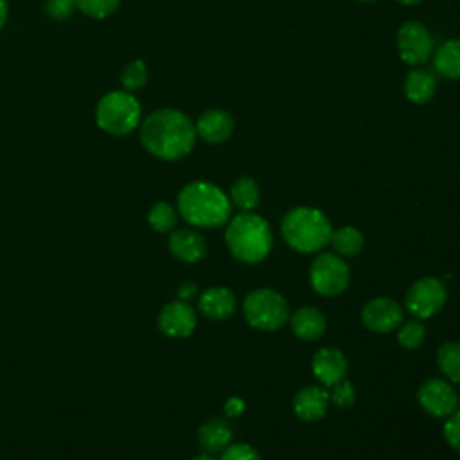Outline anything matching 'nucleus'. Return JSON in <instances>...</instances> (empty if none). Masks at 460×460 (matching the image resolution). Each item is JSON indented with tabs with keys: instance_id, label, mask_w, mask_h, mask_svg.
I'll list each match as a JSON object with an SVG mask.
<instances>
[{
	"instance_id": "obj_1",
	"label": "nucleus",
	"mask_w": 460,
	"mask_h": 460,
	"mask_svg": "<svg viewBox=\"0 0 460 460\" xmlns=\"http://www.w3.org/2000/svg\"><path fill=\"white\" fill-rule=\"evenodd\" d=\"M196 128L178 110H158L140 124V142L156 158L178 160L189 155L196 142Z\"/></svg>"
},
{
	"instance_id": "obj_2",
	"label": "nucleus",
	"mask_w": 460,
	"mask_h": 460,
	"mask_svg": "<svg viewBox=\"0 0 460 460\" xmlns=\"http://www.w3.org/2000/svg\"><path fill=\"white\" fill-rule=\"evenodd\" d=\"M180 216L194 228H217L230 219V198L214 183L198 180L187 183L176 199Z\"/></svg>"
},
{
	"instance_id": "obj_3",
	"label": "nucleus",
	"mask_w": 460,
	"mask_h": 460,
	"mask_svg": "<svg viewBox=\"0 0 460 460\" xmlns=\"http://www.w3.org/2000/svg\"><path fill=\"white\" fill-rule=\"evenodd\" d=\"M225 243L234 259L244 264H257L271 252L273 235L264 217L253 212H241L226 225Z\"/></svg>"
},
{
	"instance_id": "obj_4",
	"label": "nucleus",
	"mask_w": 460,
	"mask_h": 460,
	"mask_svg": "<svg viewBox=\"0 0 460 460\" xmlns=\"http://www.w3.org/2000/svg\"><path fill=\"white\" fill-rule=\"evenodd\" d=\"M332 226L329 217L314 207H295L280 223L284 243L298 253H314L329 244Z\"/></svg>"
},
{
	"instance_id": "obj_5",
	"label": "nucleus",
	"mask_w": 460,
	"mask_h": 460,
	"mask_svg": "<svg viewBox=\"0 0 460 460\" xmlns=\"http://www.w3.org/2000/svg\"><path fill=\"white\" fill-rule=\"evenodd\" d=\"M140 104L128 90H115L106 93L95 108L97 126L115 137L131 133L140 124Z\"/></svg>"
},
{
	"instance_id": "obj_6",
	"label": "nucleus",
	"mask_w": 460,
	"mask_h": 460,
	"mask_svg": "<svg viewBox=\"0 0 460 460\" xmlns=\"http://www.w3.org/2000/svg\"><path fill=\"white\" fill-rule=\"evenodd\" d=\"M243 314L253 329L277 331L289 320L288 300L275 289L259 288L243 300Z\"/></svg>"
},
{
	"instance_id": "obj_7",
	"label": "nucleus",
	"mask_w": 460,
	"mask_h": 460,
	"mask_svg": "<svg viewBox=\"0 0 460 460\" xmlns=\"http://www.w3.org/2000/svg\"><path fill=\"white\" fill-rule=\"evenodd\" d=\"M350 280V270L343 257L334 252H322L309 266V284L322 296L341 295Z\"/></svg>"
},
{
	"instance_id": "obj_8",
	"label": "nucleus",
	"mask_w": 460,
	"mask_h": 460,
	"mask_svg": "<svg viewBox=\"0 0 460 460\" xmlns=\"http://www.w3.org/2000/svg\"><path fill=\"white\" fill-rule=\"evenodd\" d=\"M447 300V289L437 277L417 279L406 291L404 307L419 320L437 314Z\"/></svg>"
},
{
	"instance_id": "obj_9",
	"label": "nucleus",
	"mask_w": 460,
	"mask_h": 460,
	"mask_svg": "<svg viewBox=\"0 0 460 460\" xmlns=\"http://www.w3.org/2000/svg\"><path fill=\"white\" fill-rule=\"evenodd\" d=\"M417 401L426 413L442 419L458 410V395L449 381L431 377L417 390Z\"/></svg>"
},
{
	"instance_id": "obj_10",
	"label": "nucleus",
	"mask_w": 460,
	"mask_h": 460,
	"mask_svg": "<svg viewBox=\"0 0 460 460\" xmlns=\"http://www.w3.org/2000/svg\"><path fill=\"white\" fill-rule=\"evenodd\" d=\"M397 50L404 63L420 65L433 54V38L419 22H406L397 32Z\"/></svg>"
},
{
	"instance_id": "obj_11",
	"label": "nucleus",
	"mask_w": 460,
	"mask_h": 460,
	"mask_svg": "<svg viewBox=\"0 0 460 460\" xmlns=\"http://www.w3.org/2000/svg\"><path fill=\"white\" fill-rule=\"evenodd\" d=\"M402 307L390 296L370 298L361 309V323L379 334L395 331L402 323Z\"/></svg>"
},
{
	"instance_id": "obj_12",
	"label": "nucleus",
	"mask_w": 460,
	"mask_h": 460,
	"mask_svg": "<svg viewBox=\"0 0 460 460\" xmlns=\"http://www.w3.org/2000/svg\"><path fill=\"white\" fill-rule=\"evenodd\" d=\"M198 323L196 311L189 302L172 300L167 302L158 313V327L167 338L181 340L189 338Z\"/></svg>"
},
{
	"instance_id": "obj_13",
	"label": "nucleus",
	"mask_w": 460,
	"mask_h": 460,
	"mask_svg": "<svg viewBox=\"0 0 460 460\" xmlns=\"http://www.w3.org/2000/svg\"><path fill=\"white\" fill-rule=\"evenodd\" d=\"M311 368L314 377L322 386L331 388L347 376V358L340 349L322 347L314 352L311 359Z\"/></svg>"
},
{
	"instance_id": "obj_14",
	"label": "nucleus",
	"mask_w": 460,
	"mask_h": 460,
	"mask_svg": "<svg viewBox=\"0 0 460 460\" xmlns=\"http://www.w3.org/2000/svg\"><path fill=\"white\" fill-rule=\"evenodd\" d=\"M329 404H331V397L325 386L309 385L296 392L293 399V413L302 422H316L325 417Z\"/></svg>"
},
{
	"instance_id": "obj_15",
	"label": "nucleus",
	"mask_w": 460,
	"mask_h": 460,
	"mask_svg": "<svg viewBox=\"0 0 460 460\" xmlns=\"http://www.w3.org/2000/svg\"><path fill=\"white\" fill-rule=\"evenodd\" d=\"M169 252L181 262H198L207 255V241L194 228H176L167 239Z\"/></svg>"
},
{
	"instance_id": "obj_16",
	"label": "nucleus",
	"mask_w": 460,
	"mask_h": 460,
	"mask_svg": "<svg viewBox=\"0 0 460 460\" xmlns=\"http://www.w3.org/2000/svg\"><path fill=\"white\" fill-rule=\"evenodd\" d=\"M237 300L232 289L223 286H214L205 289L198 296V309L199 313L214 322H221L230 318L235 313Z\"/></svg>"
},
{
	"instance_id": "obj_17",
	"label": "nucleus",
	"mask_w": 460,
	"mask_h": 460,
	"mask_svg": "<svg viewBox=\"0 0 460 460\" xmlns=\"http://www.w3.org/2000/svg\"><path fill=\"white\" fill-rule=\"evenodd\" d=\"M288 322L291 325L293 334L302 341H314L327 329L325 314L314 305L298 307L293 314H289Z\"/></svg>"
},
{
	"instance_id": "obj_18",
	"label": "nucleus",
	"mask_w": 460,
	"mask_h": 460,
	"mask_svg": "<svg viewBox=\"0 0 460 460\" xmlns=\"http://www.w3.org/2000/svg\"><path fill=\"white\" fill-rule=\"evenodd\" d=\"M196 135L208 144L225 142L234 131V119L228 111L210 110L205 111L196 122Z\"/></svg>"
},
{
	"instance_id": "obj_19",
	"label": "nucleus",
	"mask_w": 460,
	"mask_h": 460,
	"mask_svg": "<svg viewBox=\"0 0 460 460\" xmlns=\"http://www.w3.org/2000/svg\"><path fill=\"white\" fill-rule=\"evenodd\" d=\"M234 438V429L228 420L214 417L205 420L198 429V444L207 455L221 453Z\"/></svg>"
},
{
	"instance_id": "obj_20",
	"label": "nucleus",
	"mask_w": 460,
	"mask_h": 460,
	"mask_svg": "<svg viewBox=\"0 0 460 460\" xmlns=\"http://www.w3.org/2000/svg\"><path fill=\"white\" fill-rule=\"evenodd\" d=\"M435 77L428 70H413L404 79V93L415 104L428 102L435 93Z\"/></svg>"
},
{
	"instance_id": "obj_21",
	"label": "nucleus",
	"mask_w": 460,
	"mask_h": 460,
	"mask_svg": "<svg viewBox=\"0 0 460 460\" xmlns=\"http://www.w3.org/2000/svg\"><path fill=\"white\" fill-rule=\"evenodd\" d=\"M230 203L241 212H253L261 201V189L253 178H237L230 187Z\"/></svg>"
},
{
	"instance_id": "obj_22",
	"label": "nucleus",
	"mask_w": 460,
	"mask_h": 460,
	"mask_svg": "<svg viewBox=\"0 0 460 460\" xmlns=\"http://www.w3.org/2000/svg\"><path fill=\"white\" fill-rule=\"evenodd\" d=\"M435 70L447 79H460V40H449L438 47L433 58Z\"/></svg>"
},
{
	"instance_id": "obj_23",
	"label": "nucleus",
	"mask_w": 460,
	"mask_h": 460,
	"mask_svg": "<svg viewBox=\"0 0 460 460\" xmlns=\"http://www.w3.org/2000/svg\"><path fill=\"white\" fill-rule=\"evenodd\" d=\"M329 243H331L332 252L336 255H340V257H356L365 246V237L354 226H341L338 230H332Z\"/></svg>"
},
{
	"instance_id": "obj_24",
	"label": "nucleus",
	"mask_w": 460,
	"mask_h": 460,
	"mask_svg": "<svg viewBox=\"0 0 460 460\" xmlns=\"http://www.w3.org/2000/svg\"><path fill=\"white\" fill-rule=\"evenodd\" d=\"M437 365L444 377L460 385V341H446L437 350Z\"/></svg>"
},
{
	"instance_id": "obj_25",
	"label": "nucleus",
	"mask_w": 460,
	"mask_h": 460,
	"mask_svg": "<svg viewBox=\"0 0 460 460\" xmlns=\"http://www.w3.org/2000/svg\"><path fill=\"white\" fill-rule=\"evenodd\" d=\"M147 223L153 230H156L160 234L172 232L178 223V212L167 201H158L149 208Z\"/></svg>"
},
{
	"instance_id": "obj_26",
	"label": "nucleus",
	"mask_w": 460,
	"mask_h": 460,
	"mask_svg": "<svg viewBox=\"0 0 460 460\" xmlns=\"http://www.w3.org/2000/svg\"><path fill=\"white\" fill-rule=\"evenodd\" d=\"M426 340V327L419 318L406 320L397 327V343L406 350L419 349Z\"/></svg>"
},
{
	"instance_id": "obj_27",
	"label": "nucleus",
	"mask_w": 460,
	"mask_h": 460,
	"mask_svg": "<svg viewBox=\"0 0 460 460\" xmlns=\"http://www.w3.org/2000/svg\"><path fill=\"white\" fill-rule=\"evenodd\" d=\"M120 83L128 92L138 90L147 83V66L142 59L131 61L120 74Z\"/></svg>"
},
{
	"instance_id": "obj_28",
	"label": "nucleus",
	"mask_w": 460,
	"mask_h": 460,
	"mask_svg": "<svg viewBox=\"0 0 460 460\" xmlns=\"http://www.w3.org/2000/svg\"><path fill=\"white\" fill-rule=\"evenodd\" d=\"M74 4L92 18H106L119 7L120 0H74Z\"/></svg>"
},
{
	"instance_id": "obj_29",
	"label": "nucleus",
	"mask_w": 460,
	"mask_h": 460,
	"mask_svg": "<svg viewBox=\"0 0 460 460\" xmlns=\"http://www.w3.org/2000/svg\"><path fill=\"white\" fill-rule=\"evenodd\" d=\"M332 390L329 392V397H331V402L340 408V410H347L349 406L354 404L356 401V388L352 386V383L345 377L341 379L340 383H336L334 386H331Z\"/></svg>"
},
{
	"instance_id": "obj_30",
	"label": "nucleus",
	"mask_w": 460,
	"mask_h": 460,
	"mask_svg": "<svg viewBox=\"0 0 460 460\" xmlns=\"http://www.w3.org/2000/svg\"><path fill=\"white\" fill-rule=\"evenodd\" d=\"M219 460H261V455L253 446L246 442H235V444H228L221 451Z\"/></svg>"
},
{
	"instance_id": "obj_31",
	"label": "nucleus",
	"mask_w": 460,
	"mask_h": 460,
	"mask_svg": "<svg viewBox=\"0 0 460 460\" xmlns=\"http://www.w3.org/2000/svg\"><path fill=\"white\" fill-rule=\"evenodd\" d=\"M444 438L446 442L460 453V410H455L451 415H447L444 422Z\"/></svg>"
},
{
	"instance_id": "obj_32",
	"label": "nucleus",
	"mask_w": 460,
	"mask_h": 460,
	"mask_svg": "<svg viewBox=\"0 0 460 460\" xmlns=\"http://www.w3.org/2000/svg\"><path fill=\"white\" fill-rule=\"evenodd\" d=\"M75 4L74 0H47L45 13L52 20H66L74 13Z\"/></svg>"
},
{
	"instance_id": "obj_33",
	"label": "nucleus",
	"mask_w": 460,
	"mask_h": 460,
	"mask_svg": "<svg viewBox=\"0 0 460 460\" xmlns=\"http://www.w3.org/2000/svg\"><path fill=\"white\" fill-rule=\"evenodd\" d=\"M196 296H198V286L192 280H183L178 286V300L189 302V300H192Z\"/></svg>"
},
{
	"instance_id": "obj_34",
	"label": "nucleus",
	"mask_w": 460,
	"mask_h": 460,
	"mask_svg": "<svg viewBox=\"0 0 460 460\" xmlns=\"http://www.w3.org/2000/svg\"><path fill=\"white\" fill-rule=\"evenodd\" d=\"M243 410H244V402L241 399H237V397L228 399L226 404H225V411H226L228 417H235V415L243 413Z\"/></svg>"
},
{
	"instance_id": "obj_35",
	"label": "nucleus",
	"mask_w": 460,
	"mask_h": 460,
	"mask_svg": "<svg viewBox=\"0 0 460 460\" xmlns=\"http://www.w3.org/2000/svg\"><path fill=\"white\" fill-rule=\"evenodd\" d=\"M7 13H9L7 2H5V0H0V29L4 27V23H5V20H7Z\"/></svg>"
},
{
	"instance_id": "obj_36",
	"label": "nucleus",
	"mask_w": 460,
	"mask_h": 460,
	"mask_svg": "<svg viewBox=\"0 0 460 460\" xmlns=\"http://www.w3.org/2000/svg\"><path fill=\"white\" fill-rule=\"evenodd\" d=\"M192 460H216L212 455H207V453H203V455H198V456H194Z\"/></svg>"
},
{
	"instance_id": "obj_37",
	"label": "nucleus",
	"mask_w": 460,
	"mask_h": 460,
	"mask_svg": "<svg viewBox=\"0 0 460 460\" xmlns=\"http://www.w3.org/2000/svg\"><path fill=\"white\" fill-rule=\"evenodd\" d=\"M397 2H401V4H404V5H415V4H419L420 0H397Z\"/></svg>"
},
{
	"instance_id": "obj_38",
	"label": "nucleus",
	"mask_w": 460,
	"mask_h": 460,
	"mask_svg": "<svg viewBox=\"0 0 460 460\" xmlns=\"http://www.w3.org/2000/svg\"><path fill=\"white\" fill-rule=\"evenodd\" d=\"M361 2H376V0H361Z\"/></svg>"
}]
</instances>
